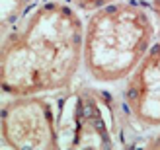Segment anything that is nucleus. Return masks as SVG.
Listing matches in <instances>:
<instances>
[{
	"label": "nucleus",
	"mask_w": 160,
	"mask_h": 150,
	"mask_svg": "<svg viewBox=\"0 0 160 150\" xmlns=\"http://www.w3.org/2000/svg\"><path fill=\"white\" fill-rule=\"evenodd\" d=\"M33 0H2V31L14 29L23 20Z\"/></svg>",
	"instance_id": "obj_6"
},
{
	"label": "nucleus",
	"mask_w": 160,
	"mask_h": 150,
	"mask_svg": "<svg viewBox=\"0 0 160 150\" xmlns=\"http://www.w3.org/2000/svg\"><path fill=\"white\" fill-rule=\"evenodd\" d=\"M2 140L10 148H59L57 117L45 98L14 96L2 107Z\"/></svg>",
	"instance_id": "obj_4"
},
{
	"label": "nucleus",
	"mask_w": 160,
	"mask_h": 150,
	"mask_svg": "<svg viewBox=\"0 0 160 150\" xmlns=\"http://www.w3.org/2000/svg\"><path fill=\"white\" fill-rule=\"evenodd\" d=\"M150 14L133 2L106 4L94 10L84 26V68L96 82L127 78L152 47Z\"/></svg>",
	"instance_id": "obj_2"
},
{
	"label": "nucleus",
	"mask_w": 160,
	"mask_h": 150,
	"mask_svg": "<svg viewBox=\"0 0 160 150\" xmlns=\"http://www.w3.org/2000/svg\"><path fill=\"white\" fill-rule=\"evenodd\" d=\"M150 8H152V12L156 16V20L160 22V0H150Z\"/></svg>",
	"instance_id": "obj_8"
},
{
	"label": "nucleus",
	"mask_w": 160,
	"mask_h": 150,
	"mask_svg": "<svg viewBox=\"0 0 160 150\" xmlns=\"http://www.w3.org/2000/svg\"><path fill=\"white\" fill-rule=\"evenodd\" d=\"M150 148H160V133L154 137V138H150V143H148Z\"/></svg>",
	"instance_id": "obj_9"
},
{
	"label": "nucleus",
	"mask_w": 160,
	"mask_h": 150,
	"mask_svg": "<svg viewBox=\"0 0 160 150\" xmlns=\"http://www.w3.org/2000/svg\"><path fill=\"white\" fill-rule=\"evenodd\" d=\"M125 105L142 127H160V39L127 76Z\"/></svg>",
	"instance_id": "obj_5"
},
{
	"label": "nucleus",
	"mask_w": 160,
	"mask_h": 150,
	"mask_svg": "<svg viewBox=\"0 0 160 150\" xmlns=\"http://www.w3.org/2000/svg\"><path fill=\"white\" fill-rule=\"evenodd\" d=\"M84 26L72 6L49 0L33 8L2 45L6 96H41L70 86L84 65Z\"/></svg>",
	"instance_id": "obj_1"
},
{
	"label": "nucleus",
	"mask_w": 160,
	"mask_h": 150,
	"mask_svg": "<svg viewBox=\"0 0 160 150\" xmlns=\"http://www.w3.org/2000/svg\"><path fill=\"white\" fill-rule=\"evenodd\" d=\"M111 2H115V0H72V4L76 8H80V10H92V12L106 4H111Z\"/></svg>",
	"instance_id": "obj_7"
},
{
	"label": "nucleus",
	"mask_w": 160,
	"mask_h": 150,
	"mask_svg": "<svg viewBox=\"0 0 160 150\" xmlns=\"http://www.w3.org/2000/svg\"><path fill=\"white\" fill-rule=\"evenodd\" d=\"M59 148H117L125 140L115 105L108 94L78 88L55 107Z\"/></svg>",
	"instance_id": "obj_3"
}]
</instances>
